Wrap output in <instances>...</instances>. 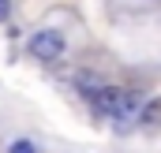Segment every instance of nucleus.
<instances>
[{
    "label": "nucleus",
    "mask_w": 161,
    "mask_h": 153,
    "mask_svg": "<svg viewBox=\"0 0 161 153\" xmlns=\"http://www.w3.org/2000/svg\"><path fill=\"white\" fill-rule=\"evenodd\" d=\"M90 101H94L97 112L113 116V119H127V116H135V108H139V97L131 90H120V86H97L90 93Z\"/></svg>",
    "instance_id": "nucleus-1"
},
{
    "label": "nucleus",
    "mask_w": 161,
    "mask_h": 153,
    "mask_svg": "<svg viewBox=\"0 0 161 153\" xmlns=\"http://www.w3.org/2000/svg\"><path fill=\"white\" fill-rule=\"evenodd\" d=\"M26 52L34 56V60H60L64 56V34H56V30H38L30 45H26Z\"/></svg>",
    "instance_id": "nucleus-2"
},
{
    "label": "nucleus",
    "mask_w": 161,
    "mask_h": 153,
    "mask_svg": "<svg viewBox=\"0 0 161 153\" xmlns=\"http://www.w3.org/2000/svg\"><path fill=\"white\" fill-rule=\"evenodd\" d=\"M139 119H142V127H146V131H158V127H161V97L146 101V105H142V112H139Z\"/></svg>",
    "instance_id": "nucleus-3"
},
{
    "label": "nucleus",
    "mask_w": 161,
    "mask_h": 153,
    "mask_svg": "<svg viewBox=\"0 0 161 153\" xmlns=\"http://www.w3.org/2000/svg\"><path fill=\"white\" fill-rule=\"evenodd\" d=\"M11 153H34V142L19 138V142H11Z\"/></svg>",
    "instance_id": "nucleus-4"
},
{
    "label": "nucleus",
    "mask_w": 161,
    "mask_h": 153,
    "mask_svg": "<svg viewBox=\"0 0 161 153\" xmlns=\"http://www.w3.org/2000/svg\"><path fill=\"white\" fill-rule=\"evenodd\" d=\"M11 15V0H0V19H8Z\"/></svg>",
    "instance_id": "nucleus-5"
}]
</instances>
